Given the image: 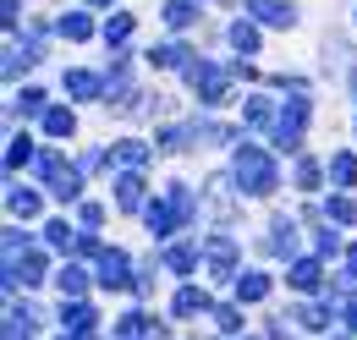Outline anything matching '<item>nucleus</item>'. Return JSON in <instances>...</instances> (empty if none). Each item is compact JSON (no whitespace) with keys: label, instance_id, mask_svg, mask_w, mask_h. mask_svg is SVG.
<instances>
[{"label":"nucleus","instance_id":"1a4fd4ad","mask_svg":"<svg viewBox=\"0 0 357 340\" xmlns=\"http://www.w3.org/2000/svg\"><path fill=\"white\" fill-rule=\"evenodd\" d=\"M11 209H17V214H33V209H39V198H33V192H11Z\"/></svg>","mask_w":357,"mask_h":340},{"label":"nucleus","instance_id":"f03ea898","mask_svg":"<svg viewBox=\"0 0 357 340\" xmlns=\"http://www.w3.org/2000/svg\"><path fill=\"white\" fill-rule=\"evenodd\" d=\"M253 11H259L264 22H275V28H280V22H291V11H286L280 0H253Z\"/></svg>","mask_w":357,"mask_h":340},{"label":"nucleus","instance_id":"423d86ee","mask_svg":"<svg viewBox=\"0 0 357 340\" xmlns=\"http://www.w3.org/2000/svg\"><path fill=\"white\" fill-rule=\"evenodd\" d=\"M335 181H347V187L357 181V160H352V154H341V160H335Z\"/></svg>","mask_w":357,"mask_h":340},{"label":"nucleus","instance_id":"20e7f679","mask_svg":"<svg viewBox=\"0 0 357 340\" xmlns=\"http://www.w3.org/2000/svg\"><path fill=\"white\" fill-rule=\"evenodd\" d=\"M45 127L55 132V137H66V132H72V110H50V116H45Z\"/></svg>","mask_w":357,"mask_h":340},{"label":"nucleus","instance_id":"39448f33","mask_svg":"<svg viewBox=\"0 0 357 340\" xmlns=\"http://www.w3.org/2000/svg\"><path fill=\"white\" fill-rule=\"evenodd\" d=\"M231 39H236V49H259V33H253L248 22H236V28H231Z\"/></svg>","mask_w":357,"mask_h":340},{"label":"nucleus","instance_id":"9d476101","mask_svg":"<svg viewBox=\"0 0 357 340\" xmlns=\"http://www.w3.org/2000/svg\"><path fill=\"white\" fill-rule=\"evenodd\" d=\"M165 17H171V22H176V28H187V22H192V6H181V0H176V6H171V11H165Z\"/></svg>","mask_w":357,"mask_h":340},{"label":"nucleus","instance_id":"f257e3e1","mask_svg":"<svg viewBox=\"0 0 357 340\" xmlns=\"http://www.w3.org/2000/svg\"><path fill=\"white\" fill-rule=\"evenodd\" d=\"M236 176H242V187H248V192H269V187H275L269 160L259 154V148H242V154H236Z\"/></svg>","mask_w":357,"mask_h":340},{"label":"nucleus","instance_id":"7ed1b4c3","mask_svg":"<svg viewBox=\"0 0 357 340\" xmlns=\"http://www.w3.org/2000/svg\"><path fill=\"white\" fill-rule=\"evenodd\" d=\"M66 88H72L77 99H89V93H93V88H99V83H93L89 72H66Z\"/></svg>","mask_w":357,"mask_h":340},{"label":"nucleus","instance_id":"0eeeda50","mask_svg":"<svg viewBox=\"0 0 357 340\" xmlns=\"http://www.w3.org/2000/svg\"><path fill=\"white\" fill-rule=\"evenodd\" d=\"M61 33H66V39H89V17H66Z\"/></svg>","mask_w":357,"mask_h":340},{"label":"nucleus","instance_id":"6e6552de","mask_svg":"<svg viewBox=\"0 0 357 340\" xmlns=\"http://www.w3.org/2000/svg\"><path fill=\"white\" fill-rule=\"evenodd\" d=\"M105 33H110V44L127 39V33H132V17H110V28H105Z\"/></svg>","mask_w":357,"mask_h":340},{"label":"nucleus","instance_id":"9b49d317","mask_svg":"<svg viewBox=\"0 0 357 340\" xmlns=\"http://www.w3.org/2000/svg\"><path fill=\"white\" fill-rule=\"evenodd\" d=\"M93 6H105V0H93Z\"/></svg>","mask_w":357,"mask_h":340}]
</instances>
